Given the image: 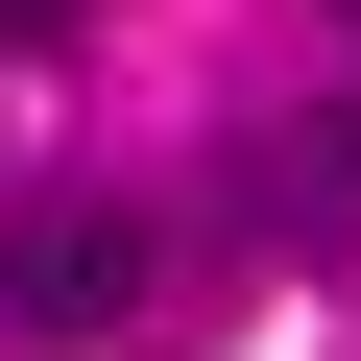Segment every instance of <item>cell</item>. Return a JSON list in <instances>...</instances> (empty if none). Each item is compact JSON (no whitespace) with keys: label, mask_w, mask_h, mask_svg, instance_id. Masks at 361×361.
<instances>
[{"label":"cell","mask_w":361,"mask_h":361,"mask_svg":"<svg viewBox=\"0 0 361 361\" xmlns=\"http://www.w3.org/2000/svg\"><path fill=\"white\" fill-rule=\"evenodd\" d=\"M121 313H145V217H121V193L0 217V361H25V337H121Z\"/></svg>","instance_id":"obj_1"},{"label":"cell","mask_w":361,"mask_h":361,"mask_svg":"<svg viewBox=\"0 0 361 361\" xmlns=\"http://www.w3.org/2000/svg\"><path fill=\"white\" fill-rule=\"evenodd\" d=\"M73 25H97V0H0V49H73Z\"/></svg>","instance_id":"obj_2"}]
</instances>
